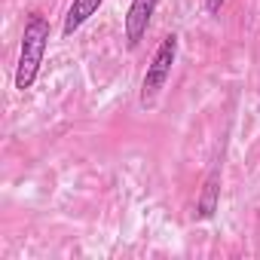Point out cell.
Masks as SVG:
<instances>
[{
	"instance_id": "1",
	"label": "cell",
	"mask_w": 260,
	"mask_h": 260,
	"mask_svg": "<svg viewBox=\"0 0 260 260\" xmlns=\"http://www.w3.org/2000/svg\"><path fill=\"white\" fill-rule=\"evenodd\" d=\"M49 49V19L43 13H31L25 19V31H22V46H19V61H16V89L28 92L37 77H40V64L46 58Z\"/></svg>"
},
{
	"instance_id": "2",
	"label": "cell",
	"mask_w": 260,
	"mask_h": 260,
	"mask_svg": "<svg viewBox=\"0 0 260 260\" xmlns=\"http://www.w3.org/2000/svg\"><path fill=\"white\" fill-rule=\"evenodd\" d=\"M175 61H178V34H166V37L159 40V46H156V52H153V58H150V64H147V71H144V80H141L138 104H141L144 110L153 107L156 98L162 95V89H166V83H169V77H172Z\"/></svg>"
},
{
	"instance_id": "3",
	"label": "cell",
	"mask_w": 260,
	"mask_h": 260,
	"mask_svg": "<svg viewBox=\"0 0 260 260\" xmlns=\"http://www.w3.org/2000/svg\"><path fill=\"white\" fill-rule=\"evenodd\" d=\"M156 7H159V0H132V4H128L125 22H122L125 46L128 49H138L141 40L147 37V28H150V22L156 16Z\"/></svg>"
},
{
	"instance_id": "4",
	"label": "cell",
	"mask_w": 260,
	"mask_h": 260,
	"mask_svg": "<svg viewBox=\"0 0 260 260\" xmlns=\"http://www.w3.org/2000/svg\"><path fill=\"white\" fill-rule=\"evenodd\" d=\"M220 181H223V166L214 162V169L208 172V178L202 181L199 199L193 205V220H211L220 208Z\"/></svg>"
},
{
	"instance_id": "5",
	"label": "cell",
	"mask_w": 260,
	"mask_h": 260,
	"mask_svg": "<svg viewBox=\"0 0 260 260\" xmlns=\"http://www.w3.org/2000/svg\"><path fill=\"white\" fill-rule=\"evenodd\" d=\"M104 4V0H74V4L68 7V16H64V25H61V34L64 37H74L95 13H98V7Z\"/></svg>"
},
{
	"instance_id": "6",
	"label": "cell",
	"mask_w": 260,
	"mask_h": 260,
	"mask_svg": "<svg viewBox=\"0 0 260 260\" xmlns=\"http://www.w3.org/2000/svg\"><path fill=\"white\" fill-rule=\"evenodd\" d=\"M223 4H226V0H205V13H208V16H220Z\"/></svg>"
}]
</instances>
